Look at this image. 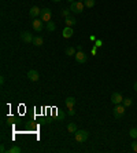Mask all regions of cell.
<instances>
[{
  "mask_svg": "<svg viewBox=\"0 0 137 153\" xmlns=\"http://www.w3.org/2000/svg\"><path fill=\"white\" fill-rule=\"evenodd\" d=\"M88 138H89V132L85 131V130H77V131L74 132V139L78 143H84Z\"/></svg>",
  "mask_w": 137,
  "mask_h": 153,
  "instance_id": "cell-1",
  "label": "cell"
},
{
  "mask_svg": "<svg viewBox=\"0 0 137 153\" xmlns=\"http://www.w3.org/2000/svg\"><path fill=\"white\" fill-rule=\"evenodd\" d=\"M84 7H85V4L82 1H74V3L70 4V10L74 14H81L84 11Z\"/></svg>",
  "mask_w": 137,
  "mask_h": 153,
  "instance_id": "cell-2",
  "label": "cell"
},
{
  "mask_svg": "<svg viewBox=\"0 0 137 153\" xmlns=\"http://www.w3.org/2000/svg\"><path fill=\"white\" fill-rule=\"evenodd\" d=\"M125 109H126V108L123 106L122 103H118V105H115V108H114V111H113L114 117H115V119L123 117V114H125Z\"/></svg>",
  "mask_w": 137,
  "mask_h": 153,
  "instance_id": "cell-3",
  "label": "cell"
},
{
  "mask_svg": "<svg viewBox=\"0 0 137 153\" xmlns=\"http://www.w3.org/2000/svg\"><path fill=\"white\" fill-rule=\"evenodd\" d=\"M41 21L42 22H49L51 21V18H52V11L49 10V8H41Z\"/></svg>",
  "mask_w": 137,
  "mask_h": 153,
  "instance_id": "cell-4",
  "label": "cell"
},
{
  "mask_svg": "<svg viewBox=\"0 0 137 153\" xmlns=\"http://www.w3.org/2000/svg\"><path fill=\"white\" fill-rule=\"evenodd\" d=\"M75 61H77L78 64H85L86 61H88V55L84 53V51H77V54L74 55Z\"/></svg>",
  "mask_w": 137,
  "mask_h": 153,
  "instance_id": "cell-5",
  "label": "cell"
},
{
  "mask_svg": "<svg viewBox=\"0 0 137 153\" xmlns=\"http://www.w3.org/2000/svg\"><path fill=\"white\" fill-rule=\"evenodd\" d=\"M33 35L30 32H28V30H25V32L21 33V40L23 43H33Z\"/></svg>",
  "mask_w": 137,
  "mask_h": 153,
  "instance_id": "cell-6",
  "label": "cell"
},
{
  "mask_svg": "<svg viewBox=\"0 0 137 153\" xmlns=\"http://www.w3.org/2000/svg\"><path fill=\"white\" fill-rule=\"evenodd\" d=\"M111 102L114 103V105H118V103H122L123 102V97L121 93H113V95H111Z\"/></svg>",
  "mask_w": 137,
  "mask_h": 153,
  "instance_id": "cell-7",
  "label": "cell"
},
{
  "mask_svg": "<svg viewBox=\"0 0 137 153\" xmlns=\"http://www.w3.org/2000/svg\"><path fill=\"white\" fill-rule=\"evenodd\" d=\"M28 77L30 82H37L40 79V75H39V72L34 71V69H30V71L28 72Z\"/></svg>",
  "mask_w": 137,
  "mask_h": 153,
  "instance_id": "cell-8",
  "label": "cell"
},
{
  "mask_svg": "<svg viewBox=\"0 0 137 153\" xmlns=\"http://www.w3.org/2000/svg\"><path fill=\"white\" fill-rule=\"evenodd\" d=\"M32 26H33V29H34L36 32H41V30H42V22H41V19L34 18V19H33V22H32Z\"/></svg>",
  "mask_w": 137,
  "mask_h": 153,
  "instance_id": "cell-9",
  "label": "cell"
},
{
  "mask_svg": "<svg viewBox=\"0 0 137 153\" xmlns=\"http://www.w3.org/2000/svg\"><path fill=\"white\" fill-rule=\"evenodd\" d=\"M40 14H41V10H40L37 6H33L32 8H30V11H29V15L32 18H37L40 17Z\"/></svg>",
  "mask_w": 137,
  "mask_h": 153,
  "instance_id": "cell-10",
  "label": "cell"
},
{
  "mask_svg": "<svg viewBox=\"0 0 137 153\" xmlns=\"http://www.w3.org/2000/svg\"><path fill=\"white\" fill-rule=\"evenodd\" d=\"M64 24H66V26H70V28H73V26L77 24V21H75V18L70 15V17L64 18Z\"/></svg>",
  "mask_w": 137,
  "mask_h": 153,
  "instance_id": "cell-11",
  "label": "cell"
},
{
  "mask_svg": "<svg viewBox=\"0 0 137 153\" xmlns=\"http://www.w3.org/2000/svg\"><path fill=\"white\" fill-rule=\"evenodd\" d=\"M64 103H66L67 109H70V108H74V105H75V98H74V97H67L66 101H64Z\"/></svg>",
  "mask_w": 137,
  "mask_h": 153,
  "instance_id": "cell-12",
  "label": "cell"
},
{
  "mask_svg": "<svg viewBox=\"0 0 137 153\" xmlns=\"http://www.w3.org/2000/svg\"><path fill=\"white\" fill-rule=\"evenodd\" d=\"M71 36H73V28L66 26V28L63 29V37H64V39H70Z\"/></svg>",
  "mask_w": 137,
  "mask_h": 153,
  "instance_id": "cell-13",
  "label": "cell"
},
{
  "mask_svg": "<svg viewBox=\"0 0 137 153\" xmlns=\"http://www.w3.org/2000/svg\"><path fill=\"white\" fill-rule=\"evenodd\" d=\"M42 43H44V40H42V37H40V36H36L34 39H33V44H34L36 47H41Z\"/></svg>",
  "mask_w": 137,
  "mask_h": 153,
  "instance_id": "cell-14",
  "label": "cell"
},
{
  "mask_svg": "<svg viewBox=\"0 0 137 153\" xmlns=\"http://www.w3.org/2000/svg\"><path fill=\"white\" fill-rule=\"evenodd\" d=\"M77 130L78 128H77V124H75V123H69V124H67V131L71 132V134H74Z\"/></svg>",
  "mask_w": 137,
  "mask_h": 153,
  "instance_id": "cell-15",
  "label": "cell"
},
{
  "mask_svg": "<svg viewBox=\"0 0 137 153\" xmlns=\"http://www.w3.org/2000/svg\"><path fill=\"white\" fill-rule=\"evenodd\" d=\"M75 54H77V51H75L74 47H67L66 48V55L67 57H73V55H75Z\"/></svg>",
  "mask_w": 137,
  "mask_h": 153,
  "instance_id": "cell-16",
  "label": "cell"
},
{
  "mask_svg": "<svg viewBox=\"0 0 137 153\" xmlns=\"http://www.w3.org/2000/svg\"><path fill=\"white\" fill-rule=\"evenodd\" d=\"M132 103H133V100L130 98V97H127V98H123V102H122V105L125 108H129V106H132Z\"/></svg>",
  "mask_w": 137,
  "mask_h": 153,
  "instance_id": "cell-17",
  "label": "cell"
},
{
  "mask_svg": "<svg viewBox=\"0 0 137 153\" xmlns=\"http://www.w3.org/2000/svg\"><path fill=\"white\" fill-rule=\"evenodd\" d=\"M70 13H71L70 8H62V10H60V15H62V17H64V18L70 17Z\"/></svg>",
  "mask_w": 137,
  "mask_h": 153,
  "instance_id": "cell-18",
  "label": "cell"
},
{
  "mask_svg": "<svg viewBox=\"0 0 137 153\" xmlns=\"http://www.w3.org/2000/svg\"><path fill=\"white\" fill-rule=\"evenodd\" d=\"M55 29H56V25H55L53 22H51V21L47 22V30H48V32H53Z\"/></svg>",
  "mask_w": 137,
  "mask_h": 153,
  "instance_id": "cell-19",
  "label": "cell"
},
{
  "mask_svg": "<svg viewBox=\"0 0 137 153\" xmlns=\"http://www.w3.org/2000/svg\"><path fill=\"white\" fill-rule=\"evenodd\" d=\"M95 3H96V0H85L84 1V4H85V7L86 8H92L93 6H95Z\"/></svg>",
  "mask_w": 137,
  "mask_h": 153,
  "instance_id": "cell-20",
  "label": "cell"
},
{
  "mask_svg": "<svg viewBox=\"0 0 137 153\" xmlns=\"http://www.w3.org/2000/svg\"><path fill=\"white\" fill-rule=\"evenodd\" d=\"M21 152V148H19V146H12V148H11V149H8V153H19Z\"/></svg>",
  "mask_w": 137,
  "mask_h": 153,
  "instance_id": "cell-21",
  "label": "cell"
},
{
  "mask_svg": "<svg viewBox=\"0 0 137 153\" xmlns=\"http://www.w3.org/2000/svg\"><path fill=\"white\" fill-rule=\"evenodd\" d=\"M129 135L133 139H137V128H132V130L129 131Z\"/></svg>",
  "mask_w": 137,
  "mask_h": 153,
  "instance_id": "cell-22",
  "label": "cell"
},
{
  "mask_svg": "<svg viewBox=\"0 0 137 153\" xmlns=\"http://www.w3.org/2000/svg\"><path fill=\"white\" fill-rule=\"evenodd\" d=\"M130 145H132V150L137 153V141H136V139H134V141H133L132 143H130Z\"/></svg>",
  "mask_w": 137,
  "mask_h": 153,
  "instance_id": "cell-23",
  "label": "cell"
},
{
  "mask_svg": "<svg viewBox=\"0 0 137 153\" xmlns=\"http://www.w3.org/2000/svg\"><path fill=\"white\" fill-rule=\"evenodd\" d=\"M67 113H69V116H74V114H75V111H74V108H70Z\"/></svg>",
  "mask_w": 137,
  "mask_h": 153,
  "instance_id": "cell-24",
  "label": "cell"
},
{
  "mask_svg": "<svg viewBox=\"0 0 137 153\" xmlns=\"http://www.w3.org/2000/svg\"><path fill=\"white\" fill-rule=\"evenodd\" d=\"M133 90H134V91H136V93H137V82L134 83V85H133Z\"/></svg>",
  "mask_w": 137,
  "mask_h": 153,
  "instance_id": "cell-25",
  "label": "cell"
},
{
  "mask_svg": "<svg viewBox=\"0 0 137 153\" xmlns=\"http://www.w3.org/2000/svg\"><path fill=\"white\" fill-rule=\"evenodd\" d=\"M0 152H1V153L6 152V149H4V146H3V145H1V148H0Z\"/></svg>",
  "mask_w": 137,
  "mask_h": 153,
  "instance_id": "cell-26",
  "label": "cell"
},
{
  "mask_svg": "<svg viewBox=\"0 0 137 153\" xmlns=\"http://www.w3.org/2000/svg\"><path fill=\"white\" fill-rule=\"evenodd\" d=\"M0 83H1V84L4 83V76H1V77H0Z\"/></svg>",
  "mask_w": 137,
  "mask_h": 153,
  "instance_id": "cell-27",
  "label": "cell"
},
{
  "mask_svg": "<svg viewBox=\"0 0 137 153\" xmlns=\"http://www.w3.org/2000/svg\"><path fill=\"white\" fill-rule=\"evenodd\" d=\"M77 51H82V46H78L77 47Z\"/></svg>",
  "mask_w": 137,
  "mask_h": 153,
  "instance_id": "cell-28",
  "label": "cell"
},
{
  "mask_svg": "<svg viewBox=\"0 0 137 153\" xmlns=\"http://www.w3.org/2000/svg\"><path fill=\"white\" fill-rule=\"evenodd\" d=\"M52 1H55V3H59L60 0H52Z\"/></svg>",
  "mask_w": 137,
  "mask_h": 153,
  "instance_id": "cell-29",
  "label": "cell"
},
{
  "mask_svg": "<svg viewBox=\"0 0 137 153\" xmlns=\"http://www.w3.org/2000/svg\"><path fill=\"white\" fill-rule=\"evenodd\" d=\"M67 1H69V3H74V0H67Z\"/></svg>",
  "mask_w": 137,
  "mask_h": 153,
  "instance_id": "cell-30",
  "label": "cell"
},
{
  "mask_svg": "<svg viewBox=\"0 0 137 153\" xmlns=\"http://www.w3.org/2000/svg\"><path fill=\"white\" fill-rule=\"evenodd\" d=\"M78 1H82V3H84V1H85V0H78Z\"/></svg>",
  "mask_w": 137,
  "mask_h": 153,
  "instance_id": "cell-31",
  "label": "cell"
}]
</instances>
